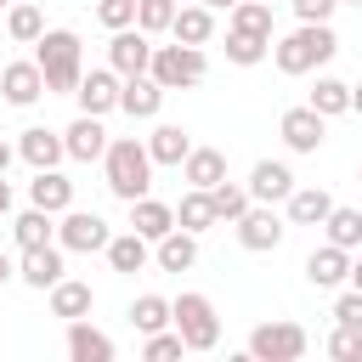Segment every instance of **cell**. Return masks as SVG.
<instances>
[{"mask_svg": "<svg viewBox=\"0 0 362 362\" xmlns=\"http://www.w3.org/2000/svg\"><path fill=\"white\" fill-rule=\"evenodd\" d=\"M34 62L45 74V96H74V85L85 74V45L74 28H45L34 40Z\"/></svg>", "mask_w": 362, "mask_h": 362, "instance_id": "1", "label": "cell"}, {"mask_svg": "<svg viewBox=\"0 0 362 362\" xmlns=\"http://www.w3.org/2000/svg\"><path fill=\"white\" fill-rule=\"evenodd\" d=\"M334 51H339V40H334L328 23H300L294 34L272 40V62H277V74H317Z\"/></svg>", "mask_w": 362, "mask_h": 362, "instance_id": "2", "label": "cell"}, {"mask_svg": "<svg viewBox=\"0 0 362 362\" xmlns=\"http://www.w3.org/2000/svg\"><path fill=\"white\" fill-rule=\"evenodd\" d=\"M102 170H107V192H113V198H124V204H136V198L153 187V158H147V141H136V136L107 141Z\"/></svg>", "mask_w": 362, "mask_h": 362, "instance_id": "3", "label": "cell"}, {"mask_svg": "<svg viewBox=\"0 0 362 362\" xmlns=\"http://www.w3.org/2000/svg\"><path fill=\"white\" fill-rule=\"evenodd\" d=\"M170 322H175V334H181V345H187V351H215V345H221L215 300H209V294H198V288H187V294H175V300H170Z\"/></svg>", "mask_w": 362, "mask_h": 362, "instance_id": "4", "label": "cell"}, {"mask_svg": "<svg viewBox=\"0 0 362 362\" xmlns=\"http://www.w3.org/2000/svg\"><path fill=\"white\" fill-rule=\"evenodd\" d=\"M147 74L164 85V90H187V85H198L204 74H209V57H204V45H153V62H147Z\"/></svg>", "mask_w": 362, "mask_h": 362, "instance_id": "5", "label": "cell"}, {"mask_svg": "<svg viewBox=\"0 0 362 362\" xmlns=\"http://www.w3.org/2000/svg\"><path fill=\"white\" fill-rule=\"evenodd\" d=\"M107 238H113V226L96 215V209H62V221H57V243H62V255H96V249H107Z\"/></svg>", "mask_w": 362, "mask_h": 362, "instance_id": "6", "label": "cell"}, {"mask_svg": "<svg viewBox=\"0 0 362 362\" xmlns=\"http://www.w3.org/2000/svg\"><path fill=\"white\" fill-rule=\"evenodd\" d=\"M305 345H311L305 328H300V322H283V317H277V322H260V328L249 334V356H255V362H300Z\"/></svg>", "mask_w": 362, "mask_h": 362, "instance_id": "7", "label": "cell"}, {"mask_svg": "<svg viewBox=\"0 0 362 362\" xmlns=\"http://www.w3.org/2000/svg\"><path fill=\"white\" fill-rule=\"evenodd\" d=\"M147 62H153V34H141L136 23H130V28H113V40H107V68H113L119 79H130V74H147Z\"/></svg>", "mask_w": 362, "mask_h": 362, "instance_id": "8", "label": "cell"}, {"mask_svg": "<svg viewBox=\"0 0 362 362\" xmlns=\"http://www.w3.org/2000/svg\"><path fill=\"white\" fill-rule=\"evenodd\" d=\"M232 226H238V243H243L249 255H266V249L283 243V215H277L272 204H249Z\"/></svg>", "mask_w": 362, "mask_h": 362, "instance_id": "9", "label": "cell"}, {"mask_svg": "<svg viewBox=\"0 0 362 362\" xmlns=\"http://www.w3.org/2000/svg\"><path fill=\"white\" fill-rule=\"evenodd\" d=\"M277 130H283V147H288V153H317V147L328 141V119H322L311 102H305V107H288Z\"/></svg>", "mask_w": 362, "mask_h": 362, "instance_id": "10", "label": "cell"}, {"mask_svg": "<svg viewBox=\"0 0 362 362\" xmlns=\"http://www.w3.org/2000/svg\"><path fill=\"white\" fill-rule=\"evenodd\" d=\"M74 102H79V113H113L119 107V74L113 68H90V74H79V85H74Z\"/></svg>", "mask_w": 362, "mask_h": 362, "instance_id": "11", "label": "cell"}, {"mask_svg": "<svg viewBox=\"0 0 362 362\" xmlns=\"http://www.w3.org/2000/svg\"><path fill=\"white\" fill-rule=\"evenodd\" d=\"M164 96H170V90H164L153 74H130V79H119V113H130V119H158Z\"/></svg>", "mask_w": 362, "mask_h": 362, "instance_id": "12", "label": "cell"}, {"mask_svg": "<svg viewBox=\"0 0 362 362\" xmlns=\"http://www.w3.org/2000/svg\"><path fill=\"white\" fill-rule=\"evenodd\" d=\"M0 96H6L11 107H34V102L45 96L40 62H34V57H28V62H6V68H0Z\"/></svg>", "mask_w": 362, "mask_h": 362, "instance_id": "13", "label": "cell"}, {"mask_svg": "<svg viewBox=\"0 0 362 362\" xmlns=\"http://www.w3.org/2000/svg\"><path fill=\"white\" fill-rule=\"evenodd\" d=\"M17 158H23V164H34V170H57V164L68 158V147H62V130L28 124V130L17 136Z\"/></svg>", "mask_w": 362, "mask_h": 362, "instance_id": "14", "label": "cell"}, {"mask_svg": "<svg viewBox=\"0 0 362 362\" xmlns=\"http://www.w3.org/2000/svg\"><path fill=\"white\" fill-rule=\"evenodd\" d=\"M243 187H249V198H255V204H283V198L294 192V170H288L283 158H260V164L249 170V181H243Z\"/></svg>", "mask_w": 362, "mask_h": 362, "instance_id": "15", "label": "cell"}, {"mask_svg": "<svg viewBox=\"0 0 362 362\" xmlns=\"http://www.w3.org/2000/svg\"><path fill=\"white\" fill-rule=\"evenodd\" d=\"M345 277H351V249L322 243V249L305 255V283H311V288H339Z\"/></svg>", "mask_w": 362, "mask_h": 362, "instance_id": "16", "label": "cell"}, {"mask_svg": "<svg viewBox=\"0 0 362 362\" xmlns=\"http://www.w3.org/2000/svg\"><path fill=\"white\" fill-rule=\"evenodd\" d=\"M62 147H68V158H79V164L102 158V153H107V130H102V119H96V113H79V119L62 130Z\"/></svg>", "mask_w": 362, "mask_h": 362, "instance_id": "17", "label": "cell"}, {"mask_svg": "<svg viewBox=\"0 0 362 362\" xmlns=\"http://www.w3.org/2000/svg\"><path fill=\"white\" fill-rule=\"evenodd\" d=\"M102 255H107V266H113V272H124V277H136V272H141V266L153 260V243H147V238H141V232L130 226V232H113Z\"/></svg>", "mask_w": 362, "mask_h": 362, "instance_id": "18", "label": "cell"}, {"mask_svg": "<svg viewBox=\"0 0 362 362\" xmlns=\"http://www.w3.org/2000/svg\"><path fill=\"white\" fill-rule=\"evenodd\" d=\"M175 170H181L187 187H204V192H209L215 181H226V153H221V147H192Z\"/></svg>", "mask_w": 362, "mask_h": 362, "instance_id": "19", "label": "cell"}, {"mask_svg": "<svg viewBox=\"0 0 362 362\" xmlns=\"http://www.w3.org/2000/svg\"><path fill=\"white\" fill-rule=\"evenodd\" d=\"M28 204H34V209L62 215V209L74 204V181H68L62 170H34V181H28Z\"/></svg>", "mask_w": 362, "mask_h": 362, "instance_id": "20", "label": "cell"}, {"mask_svg": "<svg viewBox=\"0 0 362 362\" xmlns=\"http://www.w3.org/2000/svg\"><path fill=\"white\" fill-rule=\"evenodd\" d=\"M17 277H23L28 288H51V283L62 277V243H40V249H23V266H17Z\"/></svg>", "mask_w": 362, "mask_h": 362, "instance_id": "21", "label": "cell"}, {"mask_svg": "<svg viewBox=\"0 0 362 362\" xmlns=\"http://www.w3.org/2000/svg\"><path fill=\"white\" fill-rule=\"evenodd\" d=\"M153 260H158L164 272H187V266L198 260V232H187V226H170V232L153 243Z\"/></svg>", "mask_w": 362, "mask_h": 362, "instance_id": "22", "label": "cell"}, {"mask_svg": "<svg viewBox=\"0 0 362 362\" xmlns=\"http://www.w3.org/2000/svg\"><path fill=\"white\" fill-rule=\"evenodd\" d=\"M90 305H96L90 283H79V277H57L51 283V317L74 322V317H90Z\"/></svg>", "mask_w": 362, "mask_h": 362, "instance_id": "23", "label": "cell"}, {"mask_svg": "<svg viewBox=\"0 0 362 362\" xmlns=\"http://www.w3.org/2000/svg\"><path fill=\"white\" fill-rule=\"evenodd\" d=\"M68 356L74 362H113V339L102 328H90L85 317H74L68 322Z\"/></svg>", "mask_w": 362, "mask_h": 362, "instance_id": "24", "label": "cell"}, {"mask_svg": "<svg viewBox=\"0 0 362 362\" xmlns=\"http://www.w3.org/2000/svg\"><path fill=\"white\" fill-rule=\"evenodd\" d=\"M170 34H175L181 45H209V34H215V11H209L204 0H198V6H175Z\"/></svg>", "mask_w": 362, "mask_h": 362, "instance_id": "25", "label": "cell"}, {"mask_svg": "<svg viewBox=\"0 0 362 362\" xmlns=\"http://www.w3.org/2000/svg\"><path fill=\"white\" fill-rule=\"evenodd\" d=\"M130 226H136V232H141V238H147V243H158V238H164V232H170V226H175V209H170V204H158V198H147V192H141V198H136V204H130Z\"/></svg>", "mask_w": 362, "mask_h": 362, "instance_id": "26", "label": "cell"}, {"mask_svg": "<svg viewBox=\"0 0 362 362\" xmlns=\"http://www.w3.org/2000/svg\"><path fill=\"white\" fill-rule=\"evenodd\" d=\"M11 238H17V249H40V243H57V215L28 204V209L11 221Z\"/></svg>", "mask_w": 362, "mask_h": 362, "instance_id": "27", "label": "cell"}, {"mask_svg": "<svg viewBox=\"0 0 362 362\" xmlns=\"http://www.w3.org/2000/svg\"><path fill=\"white\" fill-rule=\"evenodd\" d=\"M187 153H192V136L181 124H153V136H147V158L153 164H181Z\"/></svg>", "mask_w": 362, "mask_h": 362, "instance_id": "28", "label": "cell"}, {"mask_svg": "<svg viewBox=\"0 0 362 362\" xmlns=\"http://www.w3.org/2000/svg\"><path fill=\"white\" fill-rule=\"evenodd\" d=\"M283 204H288V221H294V226H322V215L334 209V198H328L322 187H294Z\"/></svg>", "mask_w": 362, "mask_h": 362, "instance_id": "29", "label": "cell"}, {"mask_svg": "<svg viewBox=\"0 0 362 362\" xmlns=\"http://www.w3.org/2000/svg\"><path fill=\"white\" fill-rule=\"evenodd\" d=\"M6 34H11L17 45H34V40L45 34V11H40L34 0H11V6H6Z\"/></svg>", "mask_w": 362, "mask_h": 362, "instance_id": "30", "label": "cell"}, {"mask_svg": "<svg viewBox=\"0 0 362 362\" xmlns=\"http://www.w3.org/2000/svg\"><path fill=\"white\" fill-rule=\"evenodd\" d=\"M322 232H328V243H339V249H362V209H345V204H334L328 215H322Z\"/></svg>", "mask_w": 362, "mask_h": 362, "instance_id": "31", "label": "cell"}, {"mask_svg": "<svg viewBox=\"0 0 362 362\" xmlns=\"http://www.w3.org/2000/svg\"><path fill=\"white\" fill-rule=\"evenodd\" d=\"M311 107H317L322 119L351 113V85H345V79H334V74H317V85H311Z\"/></svg>", "mask_w": 362, "mask_h": 362, "instance_id": "32", "label": "cell"}, {"mask_svg": "<svg viewBox=\"0 0 362 362\" xmlns=\"http://www.w3.org/2000/svg\"><path fill=\"white\" fill-rule=\"evenodd\" d=\"M175 226H187V232H209V226H215V204H209V192H204V187H187V192H181Z\"/></svg>", "mask_w": 362, "mask_h": 362, "instance_id": "33", "label": "cell"}, {"mask_svg": "<svg viewBox=\"0 0 362 362\" xmlns=\"http://www.w3.org/2000/svg\"><path fill=\"white\" fill-rule=\"evenodd\" d=\"M226 28H238V34H260V40H272V6H266V0H238V6L226 11Z\"/></svg>", "mask_w": 362, "mask_h": 362, "instance_id": "34", "label": "cell"}, {"mask_svg": "<svg viewBox=\"0 0 362 362\" xmlns=\"http://www.w3.org/2000/svg\"><path fill=\"white\" fill-rule=\"evenodd\" d=\"M266 57H272V40L226 28V62H238V68H255V62H266Z\"/></svg>", "mask_w": 362, "mask_h": 362, "instance_id": "35", "label": "cell"}, {"mask_svg": "<svg viewBox=\"0 0 362 362\" xmlns=\"http://www.w3.org/2000/svg\"><path fill=\"white\" fill-rule=\"evenodd\" d=\"M209 204H215V221H238L255 198H249V187H238V181H215V187H209Z\"/></svg>", "mask_w": 362, "mask_h": 362, "instance_id": "36", "label": "cell"}, {"mask_svg": "<svg viewBox=\"0 0 362 362\" xmlns=\"http://www.w3.org/2000/svg\"><path fill=\"white\" fill-rule=\"evenodd\" d=\"M130 322H136V334H158V328H170V300H164V294H141V300L130 305Z\"/></svg>", "mask_w": 362, "mask_h": 362, "instance_id": "37", "label": "cell"}, {"mask_svg": "<svg viewBox=\"0 0 362 362\" xmlns=\"http://www.w3.org/2000/svg\"><path fill=\"white\" fill-rule=\"evenodd\" d=\"M175 23V0H136V28L141 34H170Z\"/></svg>", "mask_w": 362, "mask_h": 362, "instance_id": "38", "label": "cell"}, {"mask_svg": "<svg viewBox=\"0 0 362 362\" xmlns=\"http://www.w3.org/2000/svg\"><path fill=\"white\" fill-rule=\"evenodd\" d=\"M328 356H334V362H362V328H345V322H334Z\"/></svg>", "mask_w": 362, "mask_h": 362, "instance_id": "39", "label": "cell"}, {"mask_svg": "<svg viewBox=\"0 0 362 362\" xmlns=\"http://www.w3.org/2000/svg\"><path fill=\"white\" fill-rule=\"evenodd\" d=\"M96 23L102 28H130L136 23V0H96Z\"/></svg>", "mask_w": 362, "mask_h": 362, "instance_id": "40", "label": "cell"}, {"mask_svg": "<svg viewBox=\"0 0 362 362\" xmlns=\"http://www.w3.org/2000/svg\"><path fill=\"white\" fill-rule=\"evenodd\" d=\"M181 351H187V345H181V334H164V328H158V334H147V345H141V356H147V362H170V356H181Z\"/></svg>", "mask_w": 362, "mask_h": 362, "instance_id": "41", "label": "cell"}, {"mask_svg": "<svg viewBox=\"0 0 362 362\" xmlns=\"http://www.w3.org/2000/svg\"><path fill=\"white\" fill-rule=\"evenodd\" d=\"M334 322H345V328H362V288H345V294L334 300Z\"/></svg>", "mask_w": 362, "mask_h": 362, "instance_id": "42", "label": "cell"}, {"mask_svg": "<svg viewBox=\"0 0 362 362\" xmlns=\"http://www.w3.org/2000/svg\"><path fill=\"white\" fill-rule=\"evenodd\" d=\"M288 6H294V17H300V23H328L339 0H288Z\"/></svg>", "mask_w": 362, "mask_h": 362, "instance_id": "43", "label": "cell"}, {"mask_svg": "<svg viewBox=\"0 0 362 362\" xmlns=\"http://www.w3.org/2000/svg\"><path fill=\"white\" fill-rule=\"evenodd\" d=\"M11 277H17V266H11V255H6V249H0V288H6V283H11Z\"/></svg>", "mask_w": 362, "mask_h": 362, "instance_id": "44", "label": "cell"}, {"mask_svg": "<svg viewBox=\"0 0 362 362\" xmlns=\"http://www.w3.org/2000/svg\"><path fill=\"white\" fill-rule=\"evenodd\" d=\"M11 158H17V147H11L6 136H0V175H6V164H11Z\"/></svg>", "mask_w": 362, "mask_h": 362, "instance_id": "45", "label": "cell"}, {"mask_svg": "<svg viewBox=\"0 0 362 362\" xmlns=\"http://www.w3.org/2000/svg\"><path fill=\"white\" fill-rule=\"evenodd\" d=\"M345 283H351V288H362V255L351 260V277H345Z\"/></svg>", "mask_w": 362, "mask_h": 362, "instance_id": "46", "label": "cell"}, {"mask_svg": "<svg viewBox=\"0 0 362 362\" xmlns=\"http://www.w3.org/2000/svg\"><path fill=\"white\" fill-rule=\"evenodd\" d=\"M11 209V187H6V175H0V215Z\"/></svg>", "mask_w": 362, "mask_h": 362, "instance_id": "47", "label": "cell"}, {"mask_svg": "<svg viewBox=\"0 0 362 362\" xmlns=\"http://www.w3.org/2000/svg\"><path fill=\"white\" fill-rule=\"evenodd\" d=\"M351 113H362V79L351 85Z\"/></svg>", "mask_w": 362, "mask_h": 362, "instance_id": "48", "label": "cell"}, {"mask_svg": "<svg viewBox=\"0 0 362 362\" xmlns=\"http://www.w3.org/2000/svg\"><path fill=\"white\" fill-rule=\"evenodd\" d=\"M204 6H209V11H232L238 0H204Z\"/></svg>", "mask_w": 362, "mask_h": 362, "instance_id": "49", "label": "cell"}, {"mask_svg": "<svg viewBox=\"0 0 362 362\" xmlns=\"http://www.w3.org/2000/svg\"><path fill=\"white\" fill-rule=\"evenodd\" d=\"M339 6H362V0H339Z\"/></svg>", "mask_w": 362, "mask_h": 362, "instance_id": "50", "label": "cell"}, {"mask_svg": "<svg viewBox=\"0 0 362 362\" xmlns=\"http://www.w3.org/2000/svg\"><path fill=\"white\" fill-rule=\"evenodd\" d=\"M356 181H362V164H356Z\"/></svg>", "mask_w": 362, "mask_h": 362, "instance_id": "51", "label": "cell"}, {"mask_svg": "<svg viewBox=\"0 0 362 362\" xmlns=\"http://www.w3.org/2000/svg\"><path fill=\"white\" fill-rule=\"evenodd\" d=\"M266 6H277V0H266Z\"/></svg>", "mask_w": 362, "mask_h": 362, "instance_id": "52", "label": "cell"}, {"mask_svg": "<svg viewBox=\"0 0 362 362\" xmlns=\"http://www.w3.org/2000/svg\"><path fill=\"white\" fill-rule=\"evenodd\" d=\"M0 6H11V0H0Z\"/></svg>", "mask_w": 362, "mask_h": 362, "instance_id": "53", "label": "cell"}]
</instances>
